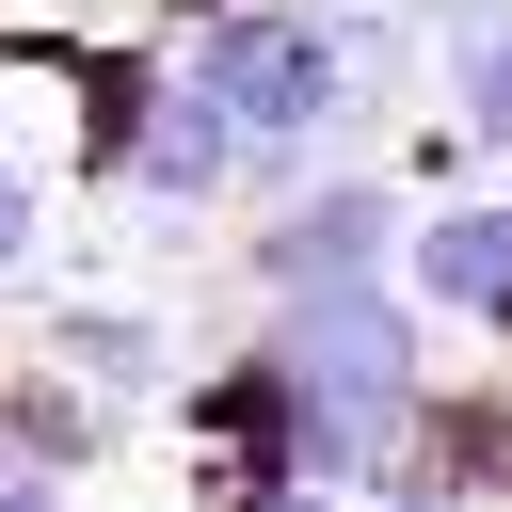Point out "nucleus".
Here are the masks:
<instances>
[{"instance_id":"f257e3e1","label":"nucleus","mask_w":512,"mask_h":512,"mask_svg":"<svg viewBox=\"0 0 512 512\" xmlns=\"http://www.w3.org/2000/svg\"><path fill=\"white\" fill-rule=\"evenodd\" d=\"M176 80L256 144V192H304L320 144L368 112V64H352V0H224L176 32Z\"/></svg>"},{"instance_id":"f03ea898","label":"nucleus","mask_w":512,"mask_h":512,"mask_svg":"<svg viewBox=\"0 0 512 512\" xmlns=\"http://www.w3.org/2000/svg\"><path fill=\"white\" fill-rule=\"evenodd\" d=\"M288 384H304V416L320 432H352L384 480L416 464V416L448 400L432 384V304L384 272V288H304V304H272V336H256Z\"/></svg>"},{"instance_id":"7ed1b4c3","label":"nucleus","mask_w":512,"mask_h":512,"mask_svg":"<svg viewBox=\"0 0 512 512\" xmlns=\"http://www.w3.org/2000/svg\"><path fill=\"white\" fill-rule=\"evenodd\" d=\"M400 240H416V192H400L384 160H320L304 192H272V208H256L240 288H256V304H304V288H384V272H400Z\"/></svg>"},{"instance_id":"20e7f679","label":"nucleus","mask_w":512,"mask_h":512,"mask_svg":"<svg viewBox=\"0 0 512 512\" xmlns=\"http://www.w3.org/2000/svg\"><path fill=\"white\" fill-rule=\"evenodd\" d=\"M400 288L432 304V336H512V176L496 192H432L400 240Z\"/></svg>"},{"instance_id":"39448f33","label":"nucleus","mask_w":512,"mask_h":512,"mask_svg":"<svg viewBox=\"0 0 512 512\" xmlns=\"http://www.w3.org/2000/svg\"><path fill=\"white\" fill-rule=\"evenodd\" d=\"M32 368H64L80 400H112V416H144V400H192V352H176V320L160 304H96V288H64L48 320H32Z\"/></svg>"},{"instance_id":"423d86ee","label":"nucleus","mask_w":512,"mask_h":512,"mask_svg":"<svg viewBox=\"0 0 512 512\" xmlns=\"http://www.w3.org/2000/svg\"><path fill=\"white\" fill-rule=\"evenodd\" d=\"M240 176H256V144H240V128H224L192 80H160V112H144V144H128V176H112V192H128V208L176 240V224H208Z\"/></svg>"},{"instance_id":"0eeeda50","label":"nucleus","mask_w":512,"mask_h":512,"mask_svg":"<svg viewBox=\"0 0 512 512\" xmlns=\"http://www.w3.org/2000/svg\"><path fill=\"white\" fill-rule=\"evenodd\" d=\"M432 160H512V16H448L432 32Z\"/></svg>"},{"instance_id":"6e6552de","label":"nucleus","mask_w":512,"mask_h":512,"mask_svg":"<svg viewBox=\"0 0 512 512\" xmlns=\"http://www.w3.org/2000/svg\"><path fill=\"white\" fill-rule=\"evenodd\" d=\"M112 448V400H80L64 368H16L0 384V464H32V480H80Z\"/></svg>"},{"instance_id":"1a4fd4ad","label":"nucleus","mask_w":512,"mask_h":512,"mask_svg":"<svg viewBox=\"0 0 512 512\" xmlns=\"http://www.w3.org/2000/svg\"><path fill=\"white\" fill-rule=\"evenodd\" d=\"M32 272H48V176H32L16 144H0V304H16Z\"/></svg>"},{"instance_id":"9d476101","label":"nucleus","mask_w":512,"mask_h":512,"mask_svg":"<svg viewBox=\"0 0 512 512\" xmlns=\"http://www.w3.org/2000/svg\"><path fill=\"white\" fill-rule=\"evenodd\" d=\"M368 512H480V496H448V480H416V464H400V480H384Z\"/></svg>"},{"instance_id":"9b49d317","label":"nucleus","mask_w":512,"mask_h":512,"mask_svg":"<svg viewBox=\"0 0 512 512\" xmlns=\"http://www.w3.org/2000/svg\"><path fill=\"white\" fill-rule=\"evenodd\" d=\"M400 16H432V32H448V16H512V0H400Z\"/></svg>"},{"instance_id":"f8f14e48","label":"nucleus","mask_w":512,"mask_h":512,"mask_svg":"<svg viewBox=\"0 0 512 512\" xmlns=\"http://www.w3.org/2000/svg\"><path fill=\"white\" fill-rule=\"evenodd\" d=\"M272 512H368V496H320V480H304V496H272Z\"/></svg>"}]
</instances>
